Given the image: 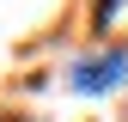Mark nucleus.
Instances as JSON below:
<instances>
[{
    "label": "nucleus",
    "mask_w": 128,
    "mask_h": 122,
    "mask_svg": "<svg viewBox=\"0 0 128 122\" xmlns=\"http://www.w3.org/2000/svg\"><path fill=\"white\" fill-rule=\"evenodd\" d=\"M122 73H128V55L116 49V55H98V61H79V67H73V86L79 92H104V86H116Z\"/></svg>",
    "instance_id": "obj_1"
}]
</instances>
